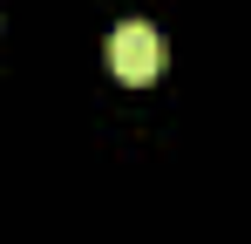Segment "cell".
<instances>
[{
    "mask_svg": "<svg viewBox=\"0 0 251 244\" xmlns=\"http://www.w3.org/2000/svg\"><path fill=\"white\" fill-rule=\"evenodd\" d=\"M109 68H116V81H129V88L156 81L163 75V34H156L150 21H123V27L109 34Z\"/></svg>",
    "mask_w": 251,
    "mask_h": 244,
    "instance_id": "6da1fadb",
    "label": "cell"
}]
</instances>
